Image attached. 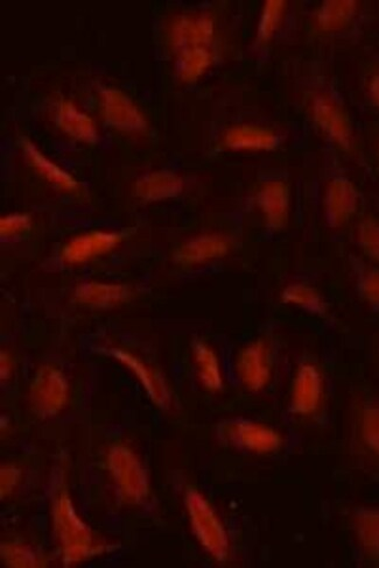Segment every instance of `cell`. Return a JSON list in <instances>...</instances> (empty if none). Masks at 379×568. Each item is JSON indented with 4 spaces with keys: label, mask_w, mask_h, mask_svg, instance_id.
<instances>
[{
    "label": "cell",
    "mask_w": 379,
    "mask_h": 568,
    "mask_svg": "<svg viewBox=\"0 0 379 568\" xmlns=\"http://www.w3.org/2000/svg\"><path fill=\"white\" fill-rule=\"evenodd\" d=\"M53 529L66 566L81 563L104 551V545L95 541L93 531L77 515L66 491L60 492L54 501Z\"/></svg>",
    "instance_id": "cell-1"
},
{
    "label": "cell",
    "mask_w": 379,
    "mask_h": 568,
    "mask_svg": "<svg viewBox=\"0 0 379 568\" xmlns=\"http://www.w3.org/2000/svg\"><path fill=\"white\" fill-rule=\"evenodd\" d=\"M185 502L195 537L210 556L224 562L229 557V538L219 516L196 489H188Z\"/></svg>",
    "instance_id": "cell-2"
},
{
    "label": "cell",
    "mask_w": 379,
    "mask_h": 568,
    "mask_svg": "<svg viewBox=\"0 0 379 568\" xmlns=\"http://www.w3.org/2000/svg\"><path fill=\"white\" fill-rule=\"evenodd\" d=\"M108 466L119 496L126 503L138 504L150 494L149 479L136 454L129 447H112Z\"/></svg>",
    "instance_id": "cell-3"
},
{
    "label": "cell",
    "mask_w": 379,
    "mask_h": 568,
    "mask_svg": "<svg viewBox=\"0 0 379 568\" xmlns=\"http://www.w3.org/2000/svg\"><path fill=\"white\" fill-rule=\"evenodd\" d=\"M69 387L65 374L59 368L45 365L34 375L30 399L32 407L40 416L58 415L68 402Z\"/></svg>",
    "instance_id": "cell-4"
},
{
    "label": "cell",
    "mask_w": 379,
    "mask_h": 568,
    "mask_svg": "<svg viewBox=\"0 0 379 568\" xmlns=\"http://www.w3.org/2000/svg\"><path fill=\"white\" fill-rule=\"evenodd\" d=\"M101 110L105 123L112 129L125 133H143L147 130L144 113L121 90H103Z\"/></svg>",
    "instance_id": "cell-5"
},
{
    "label": "cell",
    "mask_w": 379,
    "mask_h": 568,
    "mask_svg": "<svg viewBox=\"0 0 379 568\" xmlns=\"http://www.w3.org/2000/svg\"><path fill=\"white\" fill-rule=\"evenodd\" d=\"M215 24L208 14H182L170 27V44L175 54L188 49L212 46Z\"/></svg>",
    "instance_id": "cell-6"
},
{
    "label": "cell",
    "mask_w": 379,
    "mask_h": 568,
    "mask_svg": "<svg viewBox=\"0 0 379 568\" xmlns=\"http://www.w3.org/2000/svg\"><path fill=\"white\" fill-rule=\"evenodd\" d=\"M121 243L122 236L117 232L91 231L83 233L70 239L62 247L61 259L70 266L83 265L116 250Z\"/></svg>",
    "instance_id": "cell-7"
},
{
    "label": "cell",
    "mask_w": 379,
    "mask_h": 568,
    "mask_svg": "<svg viewBox=\"0 0 379 568\" xmlns=\"http://www.w3.org/2000/svg\"><path fill=\"white\" fill-rule=\"evenodd\" d=\"M236 371L243 385L252 392H259L269 385L271 359L269 347L264 340H256L238 353Z\"/></svg>",
    "instance_id": "cell-8"
},
{
    "label": "cell",
    "mask_w": 379,
    "mask_h": 568,
    "mask_svg": "<svg viewBox=\"0 0 379 568\" xmlns=\"http://www.w3.org/2000/svg\"><path fill=\"white\" fill-rule=\"evenodd\" d=\"M312 115L315 123L336 145L348 149L352 146L353 134L349 120L332 98L319 96L312 104Z\"/></svg>",
    "instance_id": "cell-9"
},
{
    "label": "cell",
    "mask_w": 379,
    "mask_h": 568,
    "mask_svg": "<svg viewBox=\"0 0 379 568\" xmlns=\"http://www.w3.org/2000/svg\"><path fill=\"white\" fill-rule=\"evenodd\" d=\"M324 381L319 369L305 364L298 369L292 390V407L297 414L310 416L320 407Z\"/></svg>",
    "instance_id": "cell-10"
},
{
    "label": "cell",
    "mask_w": 379,
    "mask_h": 568,
    "mask_svg": "<svg viewBox=\"0 0 379 568\" xmlns=\"http://www.w3.org/2000/svg\"><path fill=\"white\" fill-rule=\"evenodd\" d=\"M325 209L329 225L340 227L347 224L359 209V193L354 184L343 177H338L329 183Z\"/></svg>",
    "instance_id": "cell-11"
},
{
    "label": "cell",
    "mask_w": 379,
    "mask_h": 568,
    "mask_svg": "<svg viewBox=\"0 0 379 568\" xmlns=\"http://www.w3.org/2000/svg\"><path fill=\"white\" fill-rule=\"evenodd\" d=\"M230 250L229 241L219 234H203V236L188 240L174 254L179 265L192 267L207 264L221 259Z\"/></svg>",
    "instance_id": "cell-12"
},
{
    "label": "cell",
    "mask_w": 379,
    "mask_h": 568,
    "mask_svg": "<svg viewBox=\"0 0 379 568\" xmlns=\"http://www.w3.org/2000/svg\"><path fill=\"white\" fill-rule=\"evenodd\" d=\"M112 355L136 376L147 395L158 407L167 408L170 406L171 394L163 376L130 352L115 349L112 351Z\"/></svg>",
    "instance_id": "cell-13"
},
{
    "label": "cell",
    "mask_w": 379,
    "mask_h": 568,
    "mask_svg": "<svg viewBox=\"0 0 379 568\" xmlns=\"http://www.w3.org/2000/svg\"><path fill=\"white\" fill-rule=\"evenodd\" d=\"M257 205L271 229H283L290 215L289 186L283 181L265 183L258 191Z\"/></svg>",
    "instance_id": "cell-14"
},
{
    "label": "cell",
    "mask_w": 379,
    "mask_h": 568,
    "mask_svg": "<svg viewBox=\"0 0 379 568\" xmlns=\"http://www.w3.org/2000/svg\"><path fill=\"white\" fill-rule=\"evenodd\" d=\"M56 123L69 138L84 144H94L98 139L95 120L74 102L61 99L56 106Z\"/></svg>",
    "instance_id": "cell-15"
},
{
    "label": "cell",
    "mask_w": 379,
    "mask_h": 568,
    "mask_svg": "<svg viewBox=\"0 0 379 568\" xmlns=\"http://www.w3.org/2000/svg\"><path fill=\"white\" fill-rule=\"evenodd\" d=\"M230 436L234 442L255 453H271L280 449L282 436L269 426L243 421L231 426Z\"/></svg>",
    "instance_id": "cell-16"
},
{
    "label": "cell",
    "mask_w": 379,
    "mask_h": 568,
    "mask_svg": "<svg viewBox=\"0 0 379 568\" xmlns=\"http://www.w3.org/2000/svg\"><path fill=\"white\" fill-rule=\"evenodd\" d=\"M131 291L121 283L90 281L75 290V300L91 308L107 309L129 300Z\"/></svg>",
    "instance_id": "cell-17"
},
{
    "label": "cell",
    "mask_w": 379,
    "mask_h": 568,
    "mask_svg": "<svg viewBox=\"0 0 379 568\" xmlns=\"http://www.w3.org/2000/svg\"><path fill=\"white\" fill-rule=\"evenodd\" d=\"M182 189L184 182L177 174L159 170L140 177L135 186V193L145 202H160L179 196Z\"/></svg>",
    "instance_id": "cell-18"
},
{
    "label": "cell",
    "mask_w": 379,
    "mask_h": 568,
    "mask_svg": "<svg viewBox=\"0 0 379 568\" xmlns=\"http://www.w3.org/2000/svg\"><path fill=\"white\" fill-rule=\"evenodd\" d=\"M224 145L236 151H270L277 146L275 132L265 127L240 125L224 134Z\"/></svg>",
    "instance_id": "cell-19"
},
{
    "label": "cell",
    "mask_w": 379,
    "mask_h": 568,
    "mask_svg": "<svg viewBox=\"0 0 379 568\" xmlns=\"http://www.w3.org/2000/svg\"><path fill=\"white\" fill-rule=\"evenodd\" d=\"M24 151L31 166L54 187L68 191V193H77L80 190V184L75 177L60 167L58 163L49 159L32 142H25Z\"/></svg>",
    "instance_id": "cell-20"
},
{
    "label": "cell",
    "mask_w": 379,
    "mask_h": 568,
    "mask_svg": "<svg viewBox=\"0 0 379 568\" xmlns=\"http://www.w3.org/2000/svg\"><path fill=\"white\" fill-rule=\"evenodd\" d=\"M193 354L202 386L209 392H219L223 387V374L219 357L213 347L205 342H196Z\"/></svg>",
    "instance_id": "cell-21"
},
{
    "label": "cell",
    "mask_w": 379,
    "mask_h": 568,
    "mask_svg": "<svg viewBox=\"0 0 379 568\" xmlns=\"http://www.w3.org/2000/svg\"><path fill=\"white\" fill-rule=\"evenodd\" d=\"M356 10L354 0H328L317 12V25L325 32L342 30L352 21Z\"/></svg>",
    "instance_id": "cell-22"
},
{
    "label": "cell",
    "mask_w": 379,
    "mask_h": 568,
    "mask_svg": "<svg viewBox=\"0 0 379 568\" xmlns=\"http://www.w3.org/2000/svg\"><path fill=\"white\" fill-rule=\"evenodd\" d=\"M214 56L208 47L188 49L177 54V71L181 81L192 83L205 75L213 65Z\"/></svg>",
    "instance_id": "cell-23"
},
{
    "label": "cell",
    "mask_w": 379,
    "mask_h": 568,
    "mask_svg": "<svg viewBox=\"0 0 379 568\" xmlns=\"http://www.w3.org/2000/svg\"><path fill=\"white\" fill-rule=\"evenodd\" d=\"M282 298L285 303L296 305V307L315 315H324L327 311L324 298L317 289L308 286V284H291L283 291Z\"/></svg>",
    "instance_id": "cell-24"
},
{
    "label": "cell",
    "mask_w": 379,
    "mask_h": 568,
    "mask_svg": "<svg viewBox=\"0 0 379 568\" xmlns=\"http://www.w3.org/2000/svg\"><path fill=\"white\" fill-rule=\"evenodd\" d=\"M356 529L363 548L379 558V511H364L357 517Z\"/></svg>",
    "instance_id": "cell-25"
},
{
    "label": "cell",
    "mask_w": 379,
    "mask_h": 568,
    "mask_svg": "<svg viewBox=\"0 0 379 568\" xmlns=\"http://www.w3.org/2000/svg\"><path fill=\"white\" fill-rule=\"evenodd\" d=\"M286 3L284 0H269L266 2L258 24V39L262 42L269 41L282 23Z\"/></svg>",
    "instance_id": "cell-26"
},
{
    "label": "cell",
    "mask_w": 379,
    "mask_h": 568,
    "mask_svg": "<svg viewBox=\"0 0 379 568\" xmlns=\"http://www.w3.org/2000/svg\"><path fill=\"white\" fill-rule=\"evenodd\" d=\"M357 237L364 253L371 260L379 262V222L374 218L363 219L357 230Z\"/></svg>",
    "instance_id": "cell-27"
},
{
    "label": "cell",
    "mask_w": 379,
    "mask_h": 568,
    "mask_svg": "<svg viewBox=\"0 0 379 568\" xmlns=\"http://www.w3.org/2000/svg\"><path fill=\"white\" fill-rule=\"evenodd\" d=\"M4 563L10 567H38L40 560L27 546L18 543H6L2 546Z\"/></svg>",
    "instance_id": "cell-28"
},
{
    "label": "cell",
    "mask_w": 379,
    "mask_h": 568,
    "mask_svg": "<svg viewBox=\"0 0 379 568\" xmlns=\"http://www.w3.org/2000/svg\"><path fill=\"white\" fill-rule=\"evenodd\" d=\"M362 435L369 449L379 454V407H371L364 411Z\"/></svg>",
    "instance_id": "cell-29"
},
{
    "label": "cell",
    "mask_w": 379,
    "mask_h": 568,
    "mask_svg": "<svg viewBox=\"0 0 379 568\" xmlns=\"http://www.w3.org/2000/svg\"><path fill=\"white\" fill-rule=\"evenodd\" d=\"M31 229V218L25 213H12L0 219V236L3 238L18 237Z\"/></svg>",
    "instance_id": "cell-30"
},
{
    "label": "cell",
    "mask_w": 379,
    "mask_h": 568,
    "mask_svg": "<svg viewBox=\"0 0 379 568\" xmlns=\"http://www.w3.org/2000/svg\"><path fill=\"white\" fill-rule=\"evenodd\" d=\"M360 290L364 300L379 308V269H370L361 276Z\"/></svg>",
    "instance_id": "cell-31"
},
{
    "label": "cell",
    "mask_w": 379,
    "mask_h": 568,
    "mask_svg": "<svg viewBox=\"0 0 379 568\" xmlns=\"http://www.w3.org/2000/svg\"><path fill=\"white\" fill-rule=\"evenodd\" d=\"M21 478V472L13 466H6L0 471V492L2 497L10 495L14 487H17Z\"/></svg>",
    "instance_id": "cell-32"
},
{
    "label": "cell",
    "mask_w": 379,
    "mask_h": 568,
    "mask_svg": "<svg viewBox=\"0 0 379 568\" xmlns=\"http://www.w3.org/2000/svg\"><path fill=\"white\" fill-rule=\"evenodd\" d=\"M14 371V361L9 352L0 353V378L9 380Z\"/></svg>",
    "instance_id": "cell-33"
},
{
    "label": "cell",
    "mask_w": 379,
    "mask_h": 568,
    "mask_svg": "<svg viewBox=\"0 0 379 568\" xmlns=\"http://www.w3.org/2000/svg\"><path fill=\"white\" fill-rule=\"evenodd\" d=\"M369 92L371 99H373L374 104L379 109V74L371 78Z\"/></svg>",
    "instance_id": "cell-34"
}]
</instances>
